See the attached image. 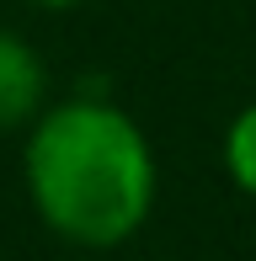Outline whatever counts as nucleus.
Segmentation results:
<instances>
[{
	"label": "nucleus",
	"instance_id": "obj_1",
	"mask_svg": "<svg viewBox=\"0 0 256 261\" xmlns=\"http://www.w3.org/2000/svg\"><path fill=\"white\" fill-rule=\"evenodd\" d=\"M27 192L54 234L86 251L123 245L155 203V155L144 128L107 101H59L27 134Z\"/></svg>",
	"mask_w": 256,
	"mask_h": 261
},
{
	"label": "nucleus",
	"instance_id": "obj_4",
	"mask_svg": "<svg viewBox=\"0 0 256 261\" xmlns=\"http://www.w3.org/2000/svg\"><path fill=\"white\" fill-rule=\"evenodd\" d=\"M38 6H75V0H38Z\"/></svg>",
	"mask_w": 256,
	"mask_h": 261
},
{
	"label": "nucleus",
	"instance_id": "obj_2",
	"mask_svg": "<svg viewBox=\"0 0 256 261\" xmlns=\"http://www.w3.org/2000/svg\"><path fill=\"white\" fill-rule=\"evenodd\" d=\"M43 86H48V75H43V59L32 54V43L0 27V128L38 117Z\"/></svg>",
	"mask_w": 256,
	"mask_h": 261
},
{
	"label": "nucleus",
	"instance_id": "obj_3",
	"mask_svg": "<svg viewBox=\"0 0 256 261\" xmlns=\"http://www.w3.org/2000/svg\"><path fill=\"white\" fill-rule=\"evenodd\" d=\"M224 171L246 197H256V101L229 123L224 134Z\"/></svg>",
	"mask_w": 256,
	"mask_h": 261
}]
</instances>
